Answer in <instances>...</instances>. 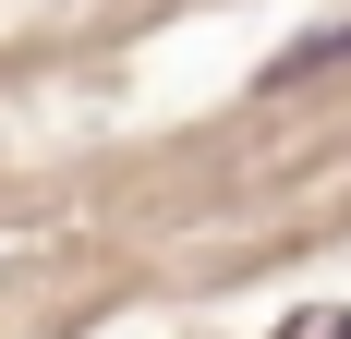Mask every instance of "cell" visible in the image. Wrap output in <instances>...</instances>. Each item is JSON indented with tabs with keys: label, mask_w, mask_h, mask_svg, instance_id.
I'll use <instances>...</instances> for the list:
<instances>
[{
	"label": "cell",
	"mask_w": 351,
	"mask_h": 339,
	"mask_svg": "<svg viewBox=\"0 0 351 339\" xmlns=\"http://www.w3.org/2000/svg\"><path fill=\"white\" fill-rule=\"evenodd\" d=\"M339 61H351V25H327V36H303V49H279L267 85H315V73H339Z\"/></svg>",
	"instance_id": "6da1fadb"
}]
</instances>
